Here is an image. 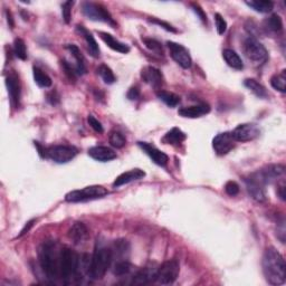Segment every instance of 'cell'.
I'll return each instance as SVG.
<instances>
[{"label": "cell", "instance_id": "9", "mask_svg": "<svg viewBox=\"0 0 286 286\" xmlns=\"http://www.w3.org/2000/svg\"><path fill=\"white\" fill-rule=\"evenodd\" d=\"M245 183H246V189L248 195L256 200L257 202H265L266 201V190H265V186L266 183L263 181L260 178L258 172H254L249 174L248 177L245 179Z\"/></svg>", "mask_w": 286, "mask_h": 286}, {"label": "cell", "instance_id": "3", "mask_svg": "<svg viewBox=\"0 0 286 286\" xmlns=\"http://www.w3.org/2000/svg\"><path fill=\"white\" fill-rule=\"evenodd\" d=\"M80 258L71 248L64 247L60 249L59 277L65 284H71L80 280Z\"/></svg>", "mask_w": 286, "mask_h": 286}, {"label": "cell", "instance_id": "26", "mask_svg": "<svg viewBox=\"0 0 286 286\" xmlns=\"http://www.w3.org/2000/svg\"><path fill=\"white\" fill-rule=\"evenodd\" d=\"M223 57H224L225 62L227 63L228 66H230L231 68L237 69V71H240V69L244 68L243 60L235 51L229 50V48L224 50Z\"/></svg>", "mask_w": 286, "mask_h": 286}, {"label": "cell", "instance_id": "5", "mask_svg": "<svg viewBox=\"0 0 286 286\" xmlns=\"http://www.w3.org/2000/svg\"><path fill=\"white\" fill-rule=\"evenodd\" d=\"M109 195V191L103 186H88L83 189L73 190L65 196L67 202H83L88 200H94Z\"/></svg>", "mask_w": 286, "mask_h": 286}, {"label": "cell", "instance_id": "47", "mask_svg": "<svg viewBox=\"0 0 286 286\" xmlns=\"http://www.w3.org/2000/svg\"><path fill=\"white\" fill-rule=\"evenodd\" d=\"M285 189H286V185H285V180H281L279 183H277V190H276V194L279 197L283 200H285Z\"/></svg>", "mask_w": 286, "mask_h": 286}, {"label": "cell", "instance_id": "31", "mask_svg": "<svg viewBox=\"0 0 286 286\" xmlns=\"http://www.w3.org/2000/svg\"><path fill=\"white\" fill-rule=\"evenodd\" d=\"M32 74H34V80L38 86L45 87V88L52 86V83H53L52 79L40 68L38 67L32 68Z\"/></svg>", "mask_w": 286, "mask_h": 286}, {"label": "cell", "instance_id": "18", "mask_svg": "<svg viewBox=\"0 0 286 286\" xmlns=\"http://www.w3.org/2000/svg\"><path fill=\"white\" fill-rule=\"evenodd\" d=\"M88 156L94 160L101 162H108L116 158V153L112 149L103 145H95L88 149Z\"/></svg>", "mask_w": 286, "mask_h": 286}, {"label": "cell", "instance_id": "49", "mask_svg": "<svg viewBox=\"0 0 286 286\" xmlns=\"http://www.w3.org/2000/svg\"><path fill=\"white\" fill-rule=\"evenodd\" d=\"M47 101L50 102L52 105H56L59 102V95L56 91H53L47 95Z\"/></svg>", "mask_w": 286, "mask_h": 286}, {"label": "cell", "instance_id": "44", "mask_svg": "<svg viewBox=\"0 0 286 286\" xmlns=\"http://www.w3.org/2000/svg\"><path fill=\"white\" fill-rule=\"evenodd\" d=\"M87 122H88V124L92 126V129L94 131H96L97 133H103V131H104L103 125H102V123L99 120H97V118H95L93 115H88Z\"/></svg>", "mask_w": 286, "mask_h": 286}, {"label": "cell", "instance_id": "14", "mask_svg": "<svg viewBox=\"0 0 286 286\" xmlns=\"http://www.w3.org/2000/svg\"><path fill=\"white\" fill-rule=\"evenodd\" d=\"M263 181L269 185L275 181H281L285 179V167L283 165H271L257 171Z\"/></svg>", "mask_w": 286, "mask_h": 286}, {"label": "cell", "instance_id": "34", "mask_svg": "<svg viewBox=\"0 0 286 286\" xmlns=\"http://www.w3.org/2000/svg\"><path fill=\"white\" fill-rule=\"evenodd\" d=\"M132 269V265H131L126 259L118 260L117 263L114 265L113 267V274L115 276H124L128 275Z\"/></svg>", "mask_w": 286, "mask_h": 286}, {"label": "cell", "instance_id": "16", "mask_svg": "<svg viewBox=\"0 0 286 286\" xmlns=\"http://www.w3.org/2000/svg\"><path fill=\"white\" fill-rule=\"evenodd\" d=\"M138 144L143 151H144L146 156H148L151 160L156 163V165L160 166V167L167 166V163H168V161H169V158L165 152L158 150L156 146L151 145L146 142H139Z\"/></svg>", "mask_w": 286, "mask_h": 286}, {"label": "cell", "instance_id": "41", "mask_svg": "<svg viewBox=\"0 0 286 286\" xmlns=\"http://www.w3.org/2000/svg\"><path fill=\"white\" fill-rule=\"evenodd\" d=\"M129 243L126 240L121 239L114 243V251L116 252L117 255H125V253L129 252Z\"/></svg>", "mask_w": 286, "mask_h": 286}, {"label": "cell", "instance_id": "35", "mask_svg": "<svg viewBox=\"0 0 286 286\" xmlns=\"http://www.w3.org/2000/svg\"><path fill=\"white\" fill-rule=\"evenodd\" d=\"M109 141L110 143H111V145L113 146V148H116V149L123 148V146L126 144V139L123 134L120 132V131H112V132L110 133Z\"/></svg>", "mask_w": 286, "mask_h": 286}, {"label": "cell", "instance_id": "10", "mask_svg": "<svg viewBox=\"0 0 286 286\" xmlns=\"http://www.w3.org/2000/svg\"><path fill=\"white\" fill-rule=\"evenodd\" d=\"M77 149L71 145H53L47 149V158L56 163H67L76 157Z\"/></svg>", "mask_w": 286, "mask_h": 286}, {"label": "cell", "instance_id": "7", "mask_svg": "<svg viewBox=\"0 0 286 286\" xmlns=\"http://www.w3.org/2000/svg\"><path fill=\"white\" fill-rule=\"evenodd\" d=\"M243 51L245 56L255 65H263L267 62L268 52L265 46L254 37H248L245 39L243 45Z\"/></svg>", "mask_w": 286, "mask_h": 286}, {"label": "cell", "instance_id": "19", "mask_svg": "<svg viewBox=\"0 0 286 286\" xmlns=\"http://www.w3.org/2000/svg\"><path fill=\"white\" fill-rule=\"evenodd\" d=\"M145 177V172L141 169H132L130 171H126V172L121 173L118 177L114 180L113 182V187L114 188H118L121 186L128 185L130 182L140 180V179H143Z\"/></svg>", "mask_w": 286, "mask_h": 286}, {"label": "cell", "instance_id": "27", "mask_svg": "<svg viewBox=\"0 0 286 286\" xmlns=\"http://www.w3.org/2000/svg\"><path fill=\"white\" fill-rule=\"evenodd\" d=\"M186 138H187L186 134L183 133L180 129L173 128L163 137L162 142L170 145H179L180 143L186 140Z\"/></svg>", "mask_w": 286, "mask_h": 286}, {"label": "cell", "instance_id": "51", "mask_svg": "<svg viewBox=\"0 0 286 286\" xmlns=\"http://www.w3.org/2000/svg\"><path fill=\"white\" fill-rule=\"evenodd\" d=\"M7 20H8V24H9V26L13 28L14 27V18H13V15L9 10H7Z\"/></svg>", "mask_w": 286, "mask_h": 286}, {"label": "cell", "instance_id": "28", "mask_svg": "<svg viewBox=\"0 0 286 286\" xmlns=\"http://www.w3.org/2000/svg\"><path fill=\"white\" fill-rule=\"evenodd\" d=\"M244 85L252 93H254L257 97H259V99H266V97L268 96L267 89L265 88L264 85L260 84L259 82H257L254 79H247V80H245L244 81Z\"/></svg>", "mask_w": 286, "mask_h": 286}, {"label": "cell", "instance_id": "22", "mask_svg": "<svg viewBox=\"0 0 286 286\" xmlns=\"http://www.w3.org/2000/svg\"><path fill=\"white\" fill-rule=\"evenodd\" d=\"M101 39L108 45V46L111 48V50L115 51L117 53H121V54H128L130 52V47L124 43H121L120 40H117L113 37L111 34H108V32L100 31L99 32Z\"/></svg>", "mask_w": 286, "mask_h": 286}, {"label": "cell", "instance_id": "24", "mask_svg": "<svg viewBox=\"0 0 286 286\" xmlns=\"http://www.w3.org/2000/svg\"><path fill=\"white\" fill-rule=\"evenodd\" d=\"M65 48L71 53L72 56L74 57L75 59V69H76V73L77 74H81L83 75L86 73V67H85V59L83 55H82V53L80 51V48L76 46V45H73V44H67Z\"/></svg>", "mask_w": 286, "mask_h": 286}, {"label": "cell", "instance_id": "20", "mask_svg": "<svg viewBox=\"0 0 286 286\" xmlns=\"http://www.w3.org/2000/svg\"><path fill=\"white\" fill-rule=\"evenodd\" d=\"M68 237L75 245H81L86 242L88 238L87 227L83 223L77 222L68 230Z\"/></svg>", "mask_w": 286, "mask_h": 286}, {"label": "cell", "instance_id": "29", "mask_svg": "<svg viewBox=\"0 0 286 286\" xmlns=\"http://www.w3.org/2000/svg\"><path fill=\"white\" fill-rule=\"evenodd\" d=\"M245 3L253 10L260 14L271 13L274 8V2L271 0H252V1H246Z\"/></svg>", "mask_w": 286, "mask_h": 286}, {"label": "cell", "instance_id": "17", "mask_svg": "<svg viewBox=\"0 0 286 286\" xmlns=\"http://www.w3.org/2000/svg\"><path fill=\"white\" fill-rule=\"evenodd\" d=\"M141 79L153 87H160L163 83V75L160 69L153 66H145L141 71Z\"/></svg>", "mask_w": 286, "mask_h": 286}, {"label": "cell", "instance_id": "32", "mask_svg": "<svg viewBox=\"0 0 286 286\" xmlns=\"http://www.w3.org/2000/svg\"><path fill=\"white\" fill-rule=\"evenodd\" d=\"M157 96L160 99L163 103H166L170 108H174L179 103H180V96H178L177 94L167 92V91H159L157 93Z\"/></svg>", "mask_w": 286, "mask_h": 286}, {"label": "cell", "instance_id": "23", "mask_svg": "<svg viewBox=\"0 0 286 286\" xmlns=\"http://www.w3.org/2000/svg\"><path fill=\"white\" fill-rule=\"evenodd\" d=\"M157 269L151 267H145L139 271L132 279V284L134 285H145L150 284L151 282L156 281Z\"/></svg>", "mask_w": 286, "mask_h": 286}, {"label": "cell", "instance_id": "4", "mask_svg": "<svg viewBox=\"0 0 286 286\" xmlns=\"http://www.w3.org/2000/svg\"><path fill=\"white\" fill-rule=\"evenodd\" d=\"M113 259V253L112 249L100 247L96 248L94 252L93 256L89 260V266L87 275L91 277L92 280H101L108 272L112 264Z\"/></svg>", "mask_w": 286, "mask_h": 286}, {"label": "cell", "instance_id": "15", "mask_svg": "<svg viewBox=\"0 0 286 286\" xmlns=\"http://www.w3.org/2000/svg\"><path fill=\"white\" fill-rule=\"evenodd\" d=\"M6 85L8 88V94L10 96V103L14 108H18L20 102V82L19 77L15 73H10L6 77Z\"/></svg>", "mask_w": 286, "mask_h": 286}, {"label": "cell", "instance_id": "39", "mask_svg": "<svg viewBox=\"0 0 286 286\" xmlns=\"http://www.w3.org/2000/svg\"><path fill=\"white\" fill-rule=\"evenodd\" d=\"M74 5V1H65L62 5V15L63 19L66 24L71 23L72 18V7Z\"/></svg>", "mask_w": 286, "mask_h": 286}, {"label": "cell", "instance_id": "46", "mask_svg": "<svg viewBox=\"0 0 286 286\" xmlns=\"http://www.w3.org/2000/svg\"><path fill=\"white\" fill-rule=\"evenodd\" d=\"M191 8H193V10L196 13V15L198 16V17L200 18V20H201L202 23H205L207 24V15L205 11H203V9L201 7H200L198 3H191Z\"/></svg>", "mask_w": 286, "mask_h": 286}, {"label": "cell", "instance_id": "1", "mask_svg": "<svg viewBox=\"0 0 286 286\" xmlns=\"http://www.w3.org/2000/svg\"><path fill=\"white\" fill-rule=\"evenodd\" d=\"M261 267L266 280L271 285H282L286 280V264L283 255L275 248L269 247L264 252Z\"/></svg>", "mask_w": 286, "mask_h": 286}, {"label": "cell", "instance_id": "50", "mask_svg": "<svg viewBox=\"0 0 286 286\" xmlns=\"http://www.w3.org/2000/svg\"><path fill=\"white\" fill-rule=\"evenodd\" d=\"M34 223H35V219H32V220H30V222H28V223L25 225V227H24L23 229H22V231H20L19 237H22L23 235H25L26 232L29 231V229H30V228L32 227V225H34Z\"/></svg>", "mask_w": 286, "mask_h": 286}, {"label": "cell", "instance_id": "33", "mask_svg": "<svg viewBox=\"0 0 286 286\" xmlns=\"http://www.w3.org/2000/svg\"><path fill=\"white\" fill-rule=\"evenodd\" d=\"M271 85L274 89L279 91L281 93L286 92V71L283 69L279 74H275L272 76Z\"/></svg>", "mask_w": 286, "mask_h": 286}, {"label": "cell", "instance_id": "42", "mask_svg": "<svg viewBox=\"0 0 286 286\" xmlns=\"http://www.w3.org/2000/svg\"><path fill=\"white\" fill-rule=\"evenodd\" d=\"M62 66H63V69L65 71V74H66V76L68 77V79L71 81H74L75 80V75L77 74L75 67H73L72 65L69 64L67 60H65V59L62 60Z\"/></svg>", "mask_w": 286, "mask_h": 286}, {"label": "cell", "instance_id": "25", "mask_svg": "<svg viewBox=\"0 0 286 286\" xmlns=\"http://www.w3.org/2000/svg\"><path fill=\"white\" fill-rule=\"evenodd\" d=\"M76 29L82 36H83L85 40H86L88 51H89V53H91V55L94 57H99L100 56V47H99V45H97L95 38H94V36L84 26L77 25Z\"/></svg>", "mask_w": 286, "mask_h": 286}, {"label": "cell", "instance_id": "6", "mask_svg": "<svg viewBox=\"0 0 286 286\" xmlns=\"http://www.w3.org/2000/svg\"><path fill=\"white\" fill-rule=\"evenodd\" d=\"M82 13L85 17L88 18L93 22H101L111 25L113 28L116 27V23L114 22L111 14L109 13V10L106 8L101 5V3L96 2H84L82 5Z\"/></svg>", "mask_w": 286, "mask_h": 286}, {"label": "cell", "instance_id": "13", "mask_svg": "<svg viewBox=\"0 0 286 286\" xmlns=\"http://www.w3.org/2000/svg\"><path fill=\"white\" fill-rule=\"evenodd\" d=\"M260 131L258 126L253 123H244L236 126L231 134L236 142H248L253 141L259 136Z\"/></svg>", "mask_w": 286, "mask_h": 286}, {"label": "cell", "instance_id": "45", "mask_svg": "<svg viewBox=\"0 0 286 286\" xmlns=\"http://www.w3.org/2000/svg\"><path fill=\"white\" fill-rule=\"evenodd\" d=\"M150 23L152 24H156V25L160 26L162 28H165L167 31H170V32H177V29L173 26H171L170 24H168L167 22H163V20L160 19H157V18H153V19H150Z\"/></svg>", "mask_w": 286, "mask_h": 286}, {"label": "cell", "instance_id": "48", "mask_svg": "<svg viewBox=\"0 0 286 286\" xmlns=\"http://www.w3.org/2000/svg\"><path fill=\"white\" fill-rule=\"evenodd\" d=\"M126 96H128V99L131 101H134L139 99V96H140V89L138 87H131L129 89L128 94H126Z\"/></svg>", "mask_w": 286, "mask_h": 286}, {"label": "cell", "instance_id": "8", "mask_svg": "<svg viewBox=\"0 0 286 286\" xmlns=\"http://www.w3.org/2000/svg\"><path fill=\"white\" fill-rule=\"evenodd\" d=\"M180 266L175 259L167 260L156 272V282L161 285H170L178 279Z\"/></svg>", "mask_w": 286, "mask_h": 286}, {"label": "cell", "instance_id": "11", "mask_svg": "<svg viewBox=\"0 0 286 286\" xmlns=\"http://www.w3.org/2000/svg\"><path fill=\"white\" fill-rule=\"evenodd\" d=\"M167 45H168V48L170 51V56L172 57V59L175 63L180 65V66L185 69L191 66L193 59H191L189 51H188L185 46L174 42H168Z\"/></svg>", "mask_w": 286, "mask_h": 286}, {"label": "cell", "instance_id": "21", "mask_svg": "<svg viewBox=\"0 0 286 286\" xmlns=\"http://www.w3.org/2000/svg\"><path fill=\"white\" fill-rule=\"evenodd\" d=\"M210 112V106L208 104H198L194 106H187V108H181L178 111V114L182 117L187 118H197L206 115Z\"/></svg>", "mask_w": 286, "mask_h": 286}, {"label": "cell", "instance_id": "12", "mask_svg": "<svg viewBox=\"0 0 286 286\" xmlns=\"http://www.w3.org/2000/svg\"><path fill=\"white\" fill-rule=\"evenodd\" d=\"M235 139L231 132L219 133L212 140V148L218 156H225L235 148Z\"/></svg>", "mask_w": 286, "mask_h": 286}, {"label": "cell", "instance_id": "36", "mask_svg": "<svg viewBox=\"0 0 286 286\" xmlns=\"http://www.w3.org/2000/svg\"><path fill=\"white\" fill-rule=\"evenodd\" d=\"M97 73H99L105 84H113L114 82H115V76H114L112 69L110 68L108 65L104 64L101 65V66L97 68Z\"/></svg>", "mask_w": 286, "mask_h": 286}, {"label": "cell", "instance_id": "38", "mask_svg": "<svg viewBox=\"0 0 286 286\" xmlns=\"http://www.w3.org/2000/svg\"><path fill=\"white\" fill-rule=\"evenodd\" d=\"M142 42L144 43L146 48H148V50H150L151 52L156 53V54H158V55H163L162 45H161V43H159L157 39H153V38H142Z\"/></svg>", "mask_w": 286, "mask_h": 286}, {"label": "cell", "instance_id": "37", "mask_svg": "<svg viewBox=\"0 0 286 286\" xmlns=\"http://www.w3.org/2000/svg\"><path fill=\"white\" fill-rule=\"evenodd\" d=\"M14 53L19 59L26 60L27 59V50L25 42L22 38H16L14 42Z\"/></svg>", "mask_w": 286, "mask_h": 286}, {"label": "cell", "instance_id": "2", "mask_svg": "<svg viewBox=\"0 0 286 286\" xmlns=\"http://www.w3.org/2000/svg\"><path fill=\"white\" fill-rule=\"evenodd\" d=\"M60 251L53 240L44 243L39 249V265L48 280L55 282L59 277Z\"/></svg>", "mask_w": 286, "mask_h": 286}, {"label": "cell", "instance_id": "30", "mask_svg": "<svg viewBox=\"0 0 286 286\" xmlns=\"http://www.w3.org/2000/svg\"><path fill=\"white\" fill-rule=\"evenodd\" d=\"M264 27L271 32H281L283 30V22L277 14H273L264 20Z\"/></svg>", "mask_w": 286, "mask_h": 286}, {"label": "cell", "instance_id": "43", "mask_svg": "<svg viewBox=\"0 0 286 286\" xmlns=\"http://www.w3.org/2000/svg\"><path fill=\"white\" fill-rule=\"evenodd\" d=\"M225 191H226L227 195L231 196V197H234V196L238 195L239 194L238 183L235 182V181H228L226 185H225Z\"/></svg>", "mask_w": 286, "mask_h": 286}, {"label": "cell", "instance_id": "40", "mask_svg": "<svg viewBox=\"0 0 286 286\" xmlns=\"http://www.w3.org/2000/svg\"><path fill=\"white\" fill-rule=\"evenodd\" d=\"M215 23H216V29L219 35L225 34V31L227 30V23L226 20L220 14H215Z\"/></svg>", "mask_w": 286, "mask_h": 286}]
</instances>
